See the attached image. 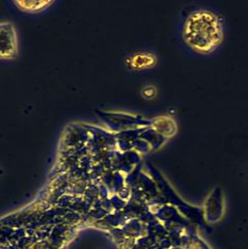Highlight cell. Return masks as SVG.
I'll return each instance as SVG.
<instances>
[{"label": "cell", "mask_w": 248, "mask_h": 249, "mask_svg": "<svg viewBox=\"0 0 248 249\" xmlns=\"http://www.w3.org/2000/svg\"><path fill=\"white\" fill-rule=\"evenodd\" d=\"M183 38L193 51L210 54L223 42V20L218 14L211 10L192 11L184 21Z\"/></svg>", "instance_id": "obj_1"}, {"label": "cell", "mask_w": 248, "mask_h": 249, "mask_svg": "<svg viewBox=\"0 0 248 249\" xmlns=\"http://www.w3.org/2000/svg\"><path fill=\"white\" fill-rule=\"evenodd\" d=\"M16 36L10 23H0V59H9L16 54Z\"/></svg>", "instance_id": "obj_2"}, {"label": "cell", "mask_w": 248, "mask_h": 249, "mask_svg": "<svg viewBox=\"0 0 248 249\" xmlns=\"http://www.w3.org/2000/svg\"><path fill=\"white\" fill-rule=\"evenodd\" d=\"M158 58L156 54L151 51H137L131 54L126 59V65L131 70L142 71L152 69L157 65Z\"/></svg>", "instance_id": "obj_3"}, {"label": "cell", "mask_w": 248, "mask_h": 249, "mask_svg": "<svg viewBox=\"0 0 248 249\" xmlns=\"http://www.w3.org/2000/svg\"><path fill=\"white\" fill-rule=\"evenodd\" d=\"M50 1H17L15 2L20 10L25 12H40L45 10L46 7L51 5Z\"/></svg>", "instance_id": "obj_4"}, {"label": "cell", "mask_w": 248, "mask_h": 249, "mask_svg": "<svg viewBox=\"0 0 248 249\" xmlns=\"http://www.w3.org/2000/svg\"><path fill=\"white\" fill-rule=\"evenodd\" d=\"M157 95V89L153 85H145L142 89V96L144 99H153Z\"/></svg>", "instance_id": "obj_5"}]
</instances>
